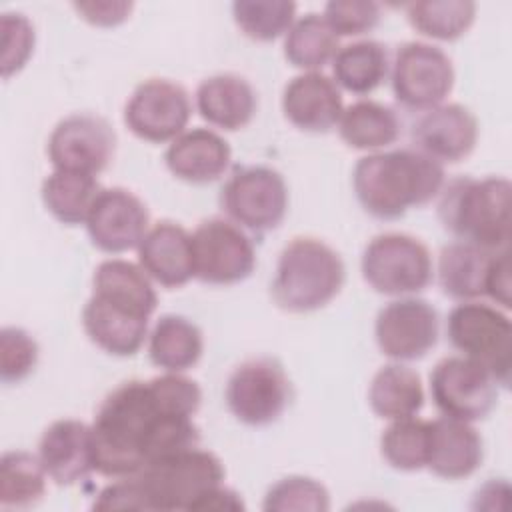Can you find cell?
Returning <instances> with one entry per match:
<instances>
[{
	"mask_svg": "<svg viewBox=\"0 0 512 512\" xmlns=\"http://www.w3.org/2000/svg\"><path fill=\"white\" fill-rule=\"evenodd\" d=\"M200 404L198 382L182 372L120 384L90 424L96 472L112 480L132 476L162 456L198 446L200 430L192 418Z\"/></svg>",
	"mask_w": 512,
	"mask_h": 512,
	"instance_id": "1",
	"label": "cell"
},
{
	"mask_svg": "<svg viewBox=\"0 0 512 512\" xmlns=\"http://www.w3.org/2000/svg\"><path fill=\"white\" fill-rule=\"evenodd\" d=\"M444 182V166L416 148L366 154L352 172L358 204L378 220H396L428 204Z\"/></svg>",
	"mask_w": 512,
	"mask_h": 512,
	"instance_id": "2",
	"label": "cell"
},
{
	"mask_svg": "<svg viewBox=\"0 0 512 512\" xmlns=\"http://www.w3.org/2000/svg\"><path fill=\"white\" fill-rule=\"evenodd\" d=\"M512 184L504 176H458L444 182L438 198L442 228L456 240L490 252L508 250Z\"/></svg>",
	"mask_w": 512,
	"mask_h": 512,
	"instance_id": "3",
	"label": "cell"
},
{
	"mask_svg": "<svg viewBox=\"0 0 512 512\" xmlns=\"http://www.w3.org/2000/svg\"><path fill=\"white\" fill-rule=\"evenodd\" d=\"M344 280V260L330 244L314 236H296L278 256L270 292L278 308L304 314L330 304Z\"/></svg>",
	"mask_w": 512,
	"mask_h": 512,
	"instance_id": "4",
	"label": "cell"
},
{
	"mask_svg": "<svg viewBox=\"0 0 512 512\" xmlns=\"http://www.w3.org/2000/svg\"><path fill=\"white\" fill-rule=\"evenodd\" d=\"M136 476L146 510H188L214 486L224 482L222 460L192 446L146 464Z\"/></svg>",
	"mask_w": 512,
	"mask_h": 512,
	"instance_id": "5",
	"label": "cell"
},
{
	"mask_svg": "<svg viewBox=\"0 0 512 512\" xmlns=\"http://www.w3.org/2000/svg\"><path fill=\"white\" fill-rule=\"evenodd\" d=\"M360 270L374 292L400 298L426 290L434 278L428 246L404 232L374 236L362 252Z\"/></svg>",
	"mask_w": 512,
	"mask_h": 512,
	"instance_id": "6",
	"label": "cell"
},
{
	"mask_svg": "<svg viewBox=\"0 0 512 512\" xmlns=\"http://www.w3.org/2000/svg\"><path fill=\"white\" fill-rule=\"evenodd\" d=\"M446 336L462 356L484 364L502 388L508 386L512 324L506 312L478 300L460 302L448 314Z\"/></svg>",
	"mask_w": 512,
	"mask_h": 512,
	"instance_id": "7",
	"label": "cell"
},
{
	"mask_svg": "<svg viewBox=\"0 0 512 512\" xmlns=\"http://www.w3.org/2000/svg\"><path fill=\"white\" fill-rule=\"evenodd\" d=\"M220 206L242 230L264 234L276 230L286 218L288 186L270 166H242L224 182Z\"/></svg>",
	"mask_w": 512,
	"mask_h": 512,
	"instance_id": "8",
	"label": "cell"
},
{
	"mask_svg": "<svg viewBox=\"0 0 512 512\" xmlns=\"http://www.w3.org/2000/svg\"><path fill=\"white\" fill-rule=\"evenodd\" d=\"M230 414L246 426L276 422L292 400V384L284 366L270 356H258L238 364L224 390Z\"/></svg>",
	"mask_w": 512,
	"mask_h": 512,
	"instance_id": "9",
	"label": "cell"
},
{
	"mask_svg": "<svg viewBox=\"0 0 512 512\" xmlns=\"http://www.w3.org/2000/svg\"><path fill=\"white\" fill-rule=\"evenodd\" d=\"M454 66L450 56L428 42H404L398 46L390 84L398 104L408 110H430L444 104L454 88Z\"/></svg>",
	"mask_w": 512,
	"mask_h": 512,
	"instance_id": "10",
	"label": "cell"
},
{
	"mask_svg": "<svg viewBox=\"0 0 512 512\" xmlns=\"http://www.w3.org/2000/svg\"><path fill=\"white\" fill-rule=\"evenodd\" d=\"M498 380L468 356H446L430 374V394L442 416L464 422L484 420L498 402Z\"/></svg>",
	"mask_w": 512,
	"mask_h": 512,
	"instance_id": "11",
	"label": "cell"
},
{
	"mask_svg": "<svg viewBox=\"0 0 512 512\" xmlns=\"http://www.w3.org/2000/svg\"><path fill=\"white\" fill-rule=\"evenodd\" d=\"M194 278L212 286L246 280L256 268V248L250 236L228 218H210L192 232Z\"/></svg>",
	"mask_w": 512,
	"mask_h": 512,
	"instance_id": "12",
	"label": "cell"
},
{
	"mask_svg": "<svg viewBox=\"0 0 512 512\" xmlns=\"http://www.w3.org/2000/svg\"><path fill=\"white\" fill-rule=\"evenodd\" d=\"M192 116L188 90L168 78L140 82L124 106V124L146 142L162 144L178 138Z\"/></svg>",
	"mask_w": 512,
	"mask_h": 512,
	"instance_id": "13",
	"label": "cell"
},
{
	"mask_svg": "<svg viewBox=\"0 0 512 512\" xmlns=\"http://www.w3.org/2000/svg\"><path fill=\"white\" fill-rule=\"evenodd\" d=\"M46 152L54 170L98 176L116 154V132L98 114H70L50 132Z\"/></svg>",
	"mask_w": 512,
	"mask_h": 512,
	"instance_id": "14",
	"label": "cell"
},
{
	"mask_svg": "<svg viewBox=\"0 0 512 512\" xmlns=\"http://www.w3.org/2000/svg\"><path fill=\"white\" fill-rule=\"evenodd\" d=\"M438 336L440 318L428 300L402 296L382 306L376 314V344L394 362L424 358L438 344Z\"/></svg>",
	"mask_w": 512,
	"mask_h": 512,
	"instance_id": "15",
	"label": "cell"
},
{
	"mask_svg": "<svg viewBox=\"0 0 512 512\" xmlns=\"http://www.w3.org/2000/svg\"><path fill=\"white\" fill-rule=\"evenodd\" d=\"M84 224L90 242L98 250L120 254L140 246L150 230V212L132 190L112 186L98 192Z\"/></svg>",
	"mask_w": 512,
	"mask_h": 512,
	"instance_id": "16",
	"label": "cell"
},
{
	"mask_svg": "<svg viewBox=\"0 0 512 512\" xmlns=\"http://www.w3.org/2000/svg\"><path fill=\"white\" fill-rule=\"evenodd\" d=\"M416 150L440 164H456L468 158L478 142V120L470 108L448 102L434 106L414 122Z\"/></svg>",
	"mask_w": 512,
	"mask_h": 512,
	"instance_id": "17",
	"label": "cell"
},
{
	"mask_svg": "<svg viewBox=\"0 0 512 512\" xmlns=\"http://www.w3.org/2000/svg\"><path fill=\"white\" fill-rule=\"evenodd\" d=\"M38 458L48 478L58 486H74L96 472L92 426L62 418L52 422L40 436Z\"/></svg>",
	"mask_w": 512,
	"mask_h": 512,
	"instance_id": "18",
	"label": "cell"
},
{
	"mask_svg": "<svg viewBox=\"0 0 512 512\" xmlns=\"http://www.w3.org/2000/svg\"><path fill=\"white\" fill-rule=\"evenodd\" d=\"M282 112L298 130L330 132L344 112L342 92L330 76L304 72L284 86Z\"/></svg>",
	"mask_w": 512,
	"mask_h": 512,
	"instance_id": "19",
	"label": "cell"
},
{
	"mask_svg": "<svg viewBox=\"0 0 512 512\" xmlns=\"http://www.w3.org/2000/svg\"><path fill=\"white\" fill-rule=\"evenodd\" d=\"M136 250L140 268L164 288H180L194 278L192 234L178 222H156Z\"/></svg>",
	"mask_w": 512,
	"mask_h": 512,
	"instance_id": "20",
	"label": "cell"
},
{
	"mask_svg": "<svg viewBox=\"0 0 512 512\" xmlns=\"http://www.w3.org/2000/svg\"><path fill=\"white\" fill-rule=\"evenodd\" d=\"M484 460V444L472 422L442 416L430 420L426 468L444 480L472 476Z\"/></svg>",
	"mask_w": 512,
	"mask_h": 512,
	"instance_id": "21",
	"label": "cell"
},
{
	"mask_svg": "<svg viewBox=\"0 0 512 512\" xmlns=\"http://www.w3.org/2000/svg\"><path fill=\"white\" fill-rule=\"evenodd\" d=\"M148 316L92 294L82 308V326L92 344L112 356H134L148 338Z\"/></svg>",
	"mask_w": 512,
	"mask_h": 512,
	"instance_id": "22",
	"label": "cell"
},
{
	"mask_svg": "<svg viewBox=\"0 0 512 512\" xmlns=\"http://www.w3.org/2000/svg\"><path fill=\"white\" fill-rule=\"evenodd\" d=\"M230 160V144L210 128L184 130L164 152L166 168L188 184L218 180L228 170Z\"/></svg>",
	"mask_w": 512,
	"mask_h": 512,
	"instance_id": "23",
	"label": "cell"
},
{
	"mask_svg": "<svg viewBox=\"0 0 512 512\" xmlns=\"http://www.w3.org/2000/svg\"><path fill=\"white\" fill-rule=\"evenodd\" d=\"M196 110L208 124L234 132L252 122L258 110V96L244 76L222 72L198 84Z\"/></svg>",
	"mask_w": 512,
	"mask_h": 512,
	"instance_id": "24",
	"label": "cell"
},
{
	"mask_svg": "<svg viewBox=\"0 0 512 512\" xmlns=\"http://www.w3.org/2000/svg\"><path fill=\"white\" fill-rule=\"evenodd\" d=\"M494 254L462 240L446 244L438 256V284L442 292L460 302L484 296Z\"/></svg>",
	"mask_w": 512,
	"mask_h": 512,
	"instance_id": "25",
	"label": "cell"
},
{
	"mask_svg": "<svg viewBox=\"0 0 512 512\" xmlns=\"http://www.w3.org/2000/svg\"><path fill=\"white\" fill-rule=\"evenodd\" d=\"M92 294L148 318L158 304L152 278L140 268V264L122 258H110L96 266L92 276Z\"/></svg>",
	"mask_w": 512,
	"mask_h": 512,
	"instance_id": "26",
	"label": "cell"
},
{
	"mask_svg": "<svg viewBox=\"0 0 512 512\" xmlns=\"http://www.w3.org/2000/svg\"><path fill=\"white\" fill-rule=\"evenodd\" d=\"M204 352L200 328L180 314H164L148 334L150 362L166 372H186Z\"/></svg>",
	"mask_w": 512,
	"mask_h": 512,
	"instance_id": "27",
	"label": "cell"
},
{
	"mask_svg": "<svg viewBox=\"0 0 512 512\" xmlns=\"http://www.w3.org/2000/svg\"><path fill=\"white\" fill-rule=\"evenodd\" d=\"M368 404L384 420L416 416L424 406V388L418 372L402 362L382 366L372 376Z\"/></svg>",
	"mask_w": 512,
	"mask_h": 512,
	"instance_id": "28",
	"label": "cell"
},
{
	"mask_svg": "<svg viewBox=\"0 0 512 512\" xmlns=\"http://www.w3.org/2000/svg\"><path fill=\"white\" fill-rule=\"evenodd\" d=\"M402 132V122L394 108L376 100H358L344 108L338 120L340 138L354 150L380 152L392 146Z\"/></svg>",
	"mask_w": 512,
	"mask_h": 512,
	"instance_id": "29",
	"label": "cell"
},
{
	"mask_svg": "<svg viewBox=\"0 0 512 512\" xmlns=\"http://www.w3.org/2000/svg\"><path fill=\"white\" fill-rule=\"evenodd\" d=\"M388 50L378 40H356L340 46L332 58V80L352 94H370L386 78Z\"/></svg>",
	"mask_w": 512,
	"mask_h": 512,
	"instance_id": "30",
	"label": "cell"
},
{
	"mask_svg": "<svg viewBox=\"0 0 512 512\" xmlns=\"http://www.w3.org/2000/svg\"><path fill=\"white\" fill-rule=\"evenodd\" d=\"M96 176L54 170L42 182L40 196L46 210L62 224H84L88 212L100 192Z\"/></svg>",
	"mask_w": 512,
	"mask_h": 512,
	"instance_id": "31",
	"label": "cell"
},
{
	"mask_svg": "<svg viewBox=\"0 0 512 512\" xmlns=\"http://www.w3.org/2000/svg\"><path fill=\"white\" fill-rule=\"evenodd\" d=\"M46 470L38 454L8 450L0 458V508L26 510L46 494Z\"/></svg>",
	"mask_w": 512,
	"mask_h": 512,
	"instance_id": "32",
	"label": "cell"
},
{
	"mask_svg": "<svg viewBox=\"0 0 512 512\" xmlns=\"http://www.w3.org/2000/svg\"><path fill=\"white\" fill-rule=\"evenodd\" d=\"M338 48V36L326 24L324 16L316 12H308L294 20L284 36V58L294 68L308 72H318L332 62Z\"/></svg>",
	"mask_w": 512,
	"mask_h": 512,
	"instance_id": "33",
	"label": "cell"
},
{
	"mask_svg": "<svg viewBox=\"0 0 512 512\" xmlns=\"http://www.w3.org/2000/svg\"><path fill=\"white\" fill-rule=\"evenodd\" d=\"M410 26L434 40H456L468 32L476 18V4L468 0H420L406 4Z\"/></svg>",
	"mask_w": 512,
	"mask_h": 512,
	"instance_id": "34",
	"label": "cell"
},
{
	"mask_svg": "<svg viewBox=\"0 0 512 512\" xmlns=\"http://www.w3.org/2000/svg\"><path fill=\"white\" fill-rule=\"evenodd\" d=\"M430 446V420L416 416L390 420L380 436V454L400 472H416L426 468Z\"/></svg>",
	"mask_w": 512,
	"mask_h": 512,
	"instance_id": "35",
	"label": "cell"
},
{
	"mask_svg": "<svg viewBox=\"0 0 512 512\" xmlns=\"http://www.w3.org/2000/svg\"><path fill=\"white\" fill-rule=\"evenodd\" d=\"M296 4L288 0H238L232 16L244 36L256 42H272L286 36L294 24Z\"/></svg>",
	"mask_w": 512,
	"mask_h": 512,
	"instance_id": "36",
	"label": "cell"
},
{
	"mask_svg": "<svg viewBox=\"0 0 512 512\" xmlns=\"http://www.w3.org/2000/svg\"><path fill=\"white\" fill-rule=\"evenodd\" d=\"M266 512H326L330 494L324 484L310 476H286L274 482L262 502Z\"/></svg>",
	"mask_w": 512,
	"mask_h": 512,
	"instance_id": "37",
	"label": "cell"
},
{
	"mask_svg": "<svg viewBox=\"0 0 512 512\" xmlns=\"http://www.w3.org/2000/svg\"><path fill=\"white\" fill-rule=\"evenodd\" d=\"M40 348L30 332L18 326L0 330V378L4 384H18L28 378L38 364Z\"/></svg>",
	"mask_w": 512,
	"mask_h": 512,
	"instance_id": "38",
	"label": "cell"
},
{
	"mask_svg": "<svg viewBox=\"0 0 512 512\" xmlns=\"http://www.w3.org/2000/svg\"><path fill=\"white\" fill-rule=\"evenodd\" d=\"M2 32V78L8 80L12 74L20 72L34 52L36 32L34 24L22 12H4L0 16Z\"/></svg>",
	"mask_w": 512,
	"mask_h": 512,
	"instance_id": "39",
	"label": "cell"
},
{
	"mask_svg": "<svg viewBox=\"0 0 512 512\" xmlns=\"http://www.w3.org/2000/svg\"><path fill=\"white\" fill-rule=\"evenodd\" d=\"M322 16L338 38L360 36L378 26L382 8L372 0H332L324 6Z\"/></svg>",
	"mask_w": 512,
	"mask_h": 512,
	"instance_id": "40",
	"label": "cell"
},
{
	"mask_svg": "<svg viewBox=\"0 0 512 512\" xmlns=\"http://www.w3.org/2000/svg\"><path fill=\"white\" fill-rule=\"evenodd\" d=\"M94 510H146L144 496L136 476L114 478L112 484L104 486L94 504Z\"/></svg>",
	"mask_w": 512,
	"mask_h": 512,
	"instance_id": "41",
	"label": "cell"
},
{
	"mask_svg": "<svg viewBox=\"0 0 512 512\" xmlns=\"http://www.w3.org/2000/svg\"><path fill=\"white\" fill-rule=\"evenodd\" d=\"M74 10L80 14L82 20L94 26H118L122 24L128 14L132 12L134 4L124 0H96V2H74Z\"/></svg>",
	"mask_w": 512,
	"mask_h": 512,
	"instance_id": "42",
	"label": "cell"
},
{
	"mask_svg": "<svg viewBox=\"0 0 512 512\" xmlns=\"http://www.w3.org/2000/svg\"><path fill=\"white\" fill-rule=\"evenodd\" d=\"M484 296L500 304L504 310L510 308V258L508 250H500L492 256Z\"/></svg>",
	"mask_w": 512,
	"mask_h": 512,
	"instance_id": "43",
	"label": "cell"
},
{
	"mask_svg": "<svg viewBox=\"0 0 512 512\" xmlns=\"http://www.w3.org/2000/svg\"><path fill=\"white\" fill-rule=\"evenodd\" d=\"M244 500L240 498V494L228 486H214L212 490H208L192 508V512L198 510H214V512H222V510H244Z\"/></svg>",
	"mask_w": 512,
	"mask_h": 512,
	"instance_id": "44",
	"label": "cell"
}]
</instances>
